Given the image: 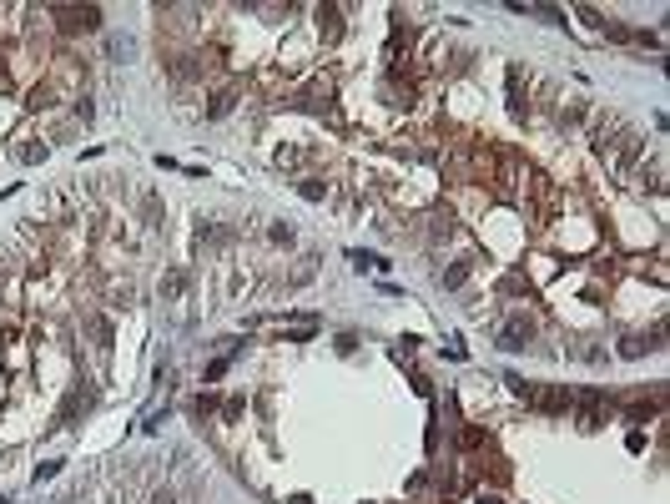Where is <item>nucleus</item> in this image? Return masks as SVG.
<instances>
[{
  "instance_id": "obj_6",
  "label": "nucleus",
  "mask_w": 670,
  "mask_h": 504,
  "mask_svg": "<svg viewBox=\"0 0 670 504\" xmlns=\"http://www.w3.org/2000/svg\"><path fill=\"white\" fill-rule=\"evenodd\" d=\"M464 278H469V267L459 262V267H449V272H444V288H464Z\"/></svg>"
},
{
  "instance_id": "obj_12",
  "label": "nucleus",
  "mask_w": 670,
  "mask_h": 504,
  "mask_svg": "<svg viewBox=\"0 0 670 504\" xmlns=\"http://www.w3.org/2000/svg\"><path fill=\"white\" fill-rule=\"evenodd\" d=\"M0 504H10V499H6V494H0Z\"/></svg>"
},
{
  "instance_id": "obj_11",
  "label": "nucleus",
  "mask_w": 670,
  "mask_h": 504,
  "mask_svg": "<svg viewBox=\"0 0 670 504\" xmlns=\"http://www.w3.org/2000/svg\"><path fill=\"white\" fill-rule=\"evenodd\" d=\"M288 504H308V494H297V499H288Z\"/></svg>"
},
{
  "instance_id": "obj_3",
  "label": "nucleus",
  "mask_w": 670,
  "mask_h": 504,
  "mask_svg": "<svg viewBox=\"0 0 670 504\" xmlns=\"http://www.w3.org/2000/svg\"><path fill=\"white\" fill-rule=\"evenodd\" d=\"M579 424H585V429L600 424V393H585V398H579Z\"/></svg>"
},
{
  "instance_id": "obj_10",
  "label": "nucleus",
  "mask_w": 670,
  "mask_h": 504,
  "mask_svg": "<svg viewBox=\"0 0 670 504\" xmlns=\"http://www.w3.org/2000/svg\"><path fill=\"white\" fill-rule=\"evenodd\" d=\"M151 504H171V489H162V494H157V499H151Z\"/></svg>"
},
{
  "instance_id": "obj_9",
  "label": "nucleus",
  "mask_w": 670,
  "mask_h": 504,
  "mask_svg": "<svg viewBox=\"0 0 670 504\" xmlns=\"http://www.w3.org/2000/svg\"><path fill=\"white\" fill-rule=\"evenodd\" d=\"M182 288H187V272H171V278H166V292H171V298H177Z\"/></svg>"
},
{
  "instance_id": "obj_4",
  "label": "nucleus",
  "mask_w": 670,
  "mask_h": 504,
  "mask_svg": "<svg viewBox=\"0 0 670 504\" xmlns=\"http://www.w3.org/2000/svg\"><path fill=\"white\" fill-rule=\"evenodd\" d=\"M509 111L524 116V91H520V71H514V66H509Z\"/></svg>"
},
{
  "instance_id": "obj_2",
  "label": "nucleus",
  "mask_w": 670,
  "mask_h": 504,
  "mask_svg": "<svg viewBox=\"0 0 670 504\" xmlns=\"http://www.w3.org/2000/svg\"><path fill=\"white\" fill-rule=\"evenodd\" d=\"M534 404L545 409V414H565V409H570V393H565V388H550V393H534Z\"/></svg>"
},
{
  "instance_id": "obj_1",
  "label": "nucleus",
  "mask_w": 670,
  "mask_h": 504,
  "mask_svg": "<svg viewBox=\"0 0 670 504\" xmlns=\"http://www.w3.org/2000/svg\"><path fill=\"white\" fill-rule=\"evenodd\" d=\"M529 338H534V323H529V318H514V323H504V333H499V348L514 353V348H524Z\"/></svg>"
},
{
  "instance_id": "obj_7",
  "label": "nucleus",
  "mask_w": 670,
  "mask_h": 504,
  "mask_svg": "<svg viewBox=\"0 0 670 504\" xmlns=\"http://www.w3.org/2000/svg\"><path fill=\"white\" fill-rule=\"evenodd\" d=\"M111 56H137V40H126V36L111 40Z\"/></svg>"
},
{
  "instance_id": "obj_8",
  "label": "nucleus",
  "mask_w": 670,
  "mask_h": 504,
  "mask_svg": "<svg viewBox=\"0 0 670 504\" xmlns=\"http://www.w3.org/2000/svg\"><path fill=\"white\" fill-rule=\"evenodd\" d=\"M227 107H232V96H227V91H222V96H212V107H207V116H222V111H227Z\"/></svg>"
},
{
  "instance_id": "obj_5",
  "label": "nucleus",
  "mask_w": 670,
  "mask_h": 504,
  "mask_svg": "<svg viewBox=\"0 0 670 504\" xmlns=\"http://www.w3.org/2000/svg\"><path fill=\"white\" fill-rule=\"evenodd\" d=\"M297 192L308 197V202H322V192H328V187H322L318 177H308V182H297Z\"/></svg>"
}]
</instances>
